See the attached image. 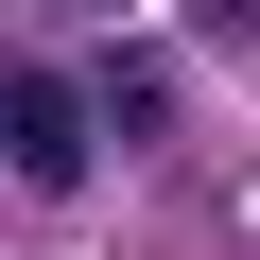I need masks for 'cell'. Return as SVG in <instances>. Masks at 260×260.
<instances>
[{
	"label": "cell",
	"instance_id": "3",
	"mask_svg": "<svg viewBox=\"0 0 260 260\" xmlns=\"http://www.w3.org/2000/svg\"><path fill=\"white\" fill-rule=\"evenodd\" d=\"M191 18H208V35H260V0H191Z\"/></svg>",
	"mask_w": 260,
	"mask_h": 260
},
{
	"label": "cell",
	"instance_id": "2",
	"mask_svg": "<svg viewBox=\"0 0 260 260\" xmlns=\"http://www.w3.org/2000/svg\"><path fill=\"white\" fill-rule=\"evenodd\" d=\"M87 121H121V139H156V121H174V87H156V70H104V87H87Z\"/></svg>",
	"mask_w": 260,
	"mask_h": 260
},
{
	"label": "cell",
	"instance_id": "1",
	"mask_svg": "<svg viewBox=\"0 0 260 260\" xmlns=\"http://www.w3.org/2000/svg\"><path fill=\"white\" fill-rule=\"evenodd\" d=\"M87 156H104V121H87L70 70H0V174L18 191H87Z\"/></svg>",
	"mask_w": 260,
	"mask_h": 260
}]
</instances>
